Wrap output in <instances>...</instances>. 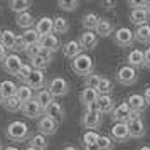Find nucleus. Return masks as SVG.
Returning <instances> with one entry per match:
<instances>
[{
  "label": "nucleus",
  "instance_id": "obj_1",
  "mask_svg": "<svg viewBox=\"0 0 150 150\" xmlns=\"http://www.w3.org/2000/svg\"><path fill=\"white\" fill-rule=\"evenodd\" d=\"M93 68H95V61L91 59L89 54H84V52L71 61V69L78 76H84L86 78V76H89L93 73Z\"/></svg>",
  "mask_w": 150,
  "mask_h": 150
},
{
  "label": "nucleus",
  "instance_id": "obj_2",
  "mask_svg": "<svg viewBox=\"0 0 150 150\" xmlns=\"http://www.w3.org/2000/svg\"><path fill=\"white\" fill-rule=\"evenodd\" d=\"M5 135L8 140L12 142H24L29 138V127L21 120H15V122L8 123L7 130H5Z\"/></svg>",
  "mask_w": 150,
  "mask_h": 150
},
{
  "label": "nucleus",
  "instance_id": "obj_3",
  "mask_svg": "<svg viewBox=\"0 0 150 150\" xmlns=\"http://www.w3.org/2000/svg\"><path fill=\"white\" fill-rule=\"evenodd\" d=\"M115 78H116V81L120 83V84H123V86H132L138 79V73H137L135 68H132L128 64H123V66L118 68Z\"/></svg>",
  "mask_w": 150,
  "mask_h": 150
},
{
  "label": "nucleus",
  "instance_id": "obj_4",
  "mask_svg": "<svg viewBox=\"0 0 150 150\" xmlns=\"http://www.w3.org/2000/svg\"><path fill=\"white\" fill-rule=\"evenodd\" d=\"M46 89H47L52 96L61 98V96H66L69 93V83L66 81L62 76H54V78L47 83V88Z\"/></svg>",
  "mask_w": 150,
  "mask_h": 150
},
{
  "label": "nucleus",
  "instance_id": "obj_5",
  "mask_svg": "<svg viewBox=\"0 0 150 150\" xmlns=\"http://www.w3.org/2000/svg\"><path fill=\"white\" fill-rule=\"evenodd\" d=\"M113 41H115L116 46H120V47H130L133 41H135V37H133V30L128 27H118L113 32Z\"/></svg>",
  "mask_w": 150,
  "mask_h": 150
},
{
  "label": "nucleus",
  "instance_id": "obj_6",
  "mask_svg": "<svg viewBox=\"0 0 150 150\" xmlns=\"http://www.w3.org/2000/svg\"><path fill=\"white\" fill-rule=\"evenodd\" d=\"M22 64H24V61L21 59V56L15 54V52H10V54H7V57L4 59V62H2V69H4L7 74L17 76L19 69L22 68Z\"/></svg>",
  "mask_w": 150,
  "mask_h": 150
},
{
  "label": "nucleus",
  "instance_id": "obj_7",
  "mask_svg": "<svg viewBox=\"0 0 150 150\" xmlns=\"http://www.w3.org/2000/svg\"><path fill=\"white\" fill-rule=\"evenodd\" d=\"M57 128H59V122L54 120L52 116H47V115H44L41 120H39V123H37V130H39V133L44 135V137L54 135L56 132H57Z\"/></svg>",
  "mask_w": 150,
  "mask_h": 150
},
{
  "label": "nucleus",
  "instance_id": "obj_8",
  "mask_svg": "<svg viewBox=\"0 0 150 150\" xmlns=\"http://www.w3.org/2000/svg\"><path fill=\"white\" fill-rule=\"evenodd\" d=\"M132 115H133V111L130 108V105L127 101H123L118 106H115L113 113H111V118H113L115 123H130Z\"/></svg>",
  "mask_w": 150,
  "mask_h": 150
},
{
  "label": "nucleus",
  "instance_id": "obj_9",
  "mask_svg": "<svg viewBox=\"0 0 150 150\" xmlns=\"http://www.w3.org/2000/svg\"><path fill=\"white\" fill-rule=\"evenodd\" d=\"M103 123V115L100 111H84V115L81 118V125L88 130H96L98 127H101Z\"/></svg>",
  "mask_w": 150,
  "mask_h": 150
},
{
  "label": "nucleus",
  "instance_id": "obj_10",
  "mask_svg": "<svg viewBox=\"0 0 150 150\" xmlns=\"http://www.w3.org/2000/svg\"><path fill=\"white\" fill-rule=\"evenodd\" d=\"M111 138H113L115 142H120V143L128 142L130 138H132L128 123H115V125L111 127Z\"/></svg>",
  "mask_w": 150,
  "mask_h": 150
},
{
  "label": "nucleus",
  "instance_id": "obj_11",
  "mask_svg": "<svg viewBox=\"0 0 150 150\" xmlns=\"http://www.w3.org/2000/svg\"><path fill=\"white\" fill-rule=\"evenodd\" d=\"M24 84H27L32 91H41V89H44V86H46V74H44V71L34 69L32 74L29 76V79Z\"/></svg>",
  "mask_w": 150,
  "mask_h": 150
},
{
  "label": "nucleus",
  "instance_id": "obj_12",
  "mask_svg": "<svg viewBox=\"0 0 150 150\" xmlns=\"http://www.w3.org/2000/svg\"><path fill=\"white\" fill-rule=\"evenodd\" d=\"M35 32L39 34V37H46V35L52 34L54 32V19H51L47 15L41 17L39 21L35 22Z\"/></svg>",
  "mask_w": 150,
  "mask_h": 150
},
{
  "label": "nucleus",
  "instance_id": "obj_13",
  "mask_svg": "<svg viewBox=\"0 0 150 150\" xmlns=\"http://www.w3.org/2000/svg\"><path fill=\"white\" fill-rule=\"evenodd\" d=\"M98 42H100V37L96 35L95 30H84L79 35V44H81L83 51H93L98 46Z\"/></svg>",
  "mask_w": 150,
  "mask_h": 150
},
{
  "label": "nucleus",
  "instance_id": "obj_14",
  "mask_svg": "<svg viewBox=\"0 0 150 150\" xmlns=\"http://www.w3.org/2000/svg\"><path fill=\"white\" fill-rule=\"evenodd\" d=\"M39 44H41L42 51H46L49 54H54L56 51L61 47V41H59V37L56 34H49L46 37H42L41 41H39Z\"/></svg>",
  "mask_w": 150,
  "mask_h": 150
},
{
  "label": "nucleus",
  "instance_id": "obj_15",
  "mask_svg": "<svg viewBox=\"0 0 150 150\" xmlns=\"http://www.w3.org/2000/svg\"><path fill=\"white\" fill-rule=\"evenodd\" d=\"M21 111H22V115H25L27 118H39V120H41L42 116H44V111H42V108L37 105L35 100H30V101L24 103Z\"/></svg>",
  "mask_w": 150,
  "mask_h": 150
},
{
  "label": "nucleus",
  "instance_id": "obj_16",
  "mask_svg": "<svg viewBox=\"0 0 150 150\" xmlns=\"http://www.w3.org/2000/svg\"><path fill=\"white\" fill-rule=\"evenodd\" d=\"M51 59H52V54H49L46 51H42L39 56H35L30 59V66L32 69H37V71H44L46 68H49V64H51Z\"/></svg>",
  "mask_w": 150,
  "mask_h": 150
},
{
  "label": "nucleus",
  "instance_id": "obj_17",
  "mask_svg": "<svg viewBox=\"0 0 150 150\" xmlns=\"http://www.w3.org/2000/svg\"><path fill=\"white\" fill-rule=\"evenodd\" d=\"M96 105H98V111L101 115H110L115 110V100L111 98V95H101L98 98Z\"/></svg>",
  "mask_w": 150,
  "mask_h": 150
},
{
  "label": "nucleus",
  "instance_id": "obj_18",
  "mask_svg": "<svg viewBox=\"0 0 150 150\" xmlns=\"http://www.w3.org/2000/svg\"><path fill=\"white\" fill-rule=\"evenodd\" d=\"M62 54H64V57H68V59H74V57H78L79 54H83V47L81 44H79V41H68L64 46H62Z\"/></svg>",
  "mask_w": 150,
  "mask_h": 150
},
{
  "label": "nucleus",
  "instance_id": "obj_19",
  "mask_svg": "<svg viewBox=\"0 0 150 150\" xmlns=\"http://www.w3.org/2000/svg\"><path fill=\"white\" fill-rule=\"evenodd\" d=\"M143 62H145V57H143V51L142 49H133L130 51L128 56H127V64L132 66V68H143Z\"/></svg>",
  "mask_w": 150,
  "mask_h": 150
},
{
  "label": "nucleus",
  "instance_id": "obj_20",
  "mask_svg": "<svg viewBox=\"0 0 150 150\" xmlns=\"http://www.w3.org/2000/svg\"><path fill=\"white\" fill-rule=\"evenodd\" d=\"M130 22L140 27V25H147L150 22V14L147 10H132L130 12Z\"/></svg>",
  "mask_w": 150,
  "mask_h": 150
},
{
  "label": "nucleus",
  "instance_id": "obj_21",
  "mask_svg": "<svg viewBox=\"0 0 150 150\" xmlns=\"http://www.w3.org/2000/svg\"><path fill=\"white\" fill-rule=\"evenodd\" d=\"M96 35L98 37H108V35H113V32H115V27H113V24H111V21H108V19H100V22H98V25H96Z\"/></svg>",
  "mask_w": 150,
  "mask_h": 150
},
{
  "label": "nucleus",
  "instance_id": "obj_22",
  "mask_svg": "<svg viewBox=\"0 0 150 150\" xmlns=\"http://www.w3.org/2000/svg\"><path fill=\"white\" fill-rule=\"evenodd\" d=\"M128 127H130V135H132V138H143L145 133H147V127H145V123H143L142 118L130 122Z\"/></svg>",
  "mask_w": 150,
  "mask_h": 150
},
{
  "label": "nucleus",
  "instance_id": "obj_23",
  "mask_svg": "<svg viewBox=\"0 0 150 150\" xmlns=\"http://www.w3.org/2000/svg\"><path fill=\"white\" fill-rule=\"evenodd\" d=\"M34 100L37 101V105L42 108V111H46L49 105L54 101V96H52V95L47 91V89L44 88V89H41V91H37V93H35V95H34Z\"/></svg>",
  "mask_w": 150,
  "mask_h": 150
},
{
  "label": "nucleus",
  "instance_id": "obj_24",
  "mask_svg": "<svg viewBox=\"0 0 150 150\" xmlns=\"http://www.w3.org/2000/svg\"><path fill=\"white\" fill-rule=\"evenodd\" d=\"M127 103L130 105L132 111H137V113H143V110H145V106H147L143 95H137V93L135 95H130Z\"/></svg>",
  "mask_w": 150,
  "mask_h": 150
},
{
  "label": "nucleus",
  "instance_id": "obj_25",
  "mask_svg": "<svg viewBox=\"0 0 150 150\" xmlns=\"http://www.w3.org/2000/svg\"><path fill=\"white\" fill-rule=\"evenodd\" d=\"M98 98H100V95H98V91L93 88H84L81 91V95H79V101L84 105V108L86 106H89L91 103H96L98 101Z\"/></svg>",
  "mask_w": 150,
  "mask_h": 150
},
{
  "label": "nucleus",
  "instance_id": "obj_26",
  "mask_svg": "<svg viewBox=\"0 0 150 150\" xmlns=\"http://www.w3.org/2000/svg\"><path fill=\"white\" fill-rule=\"evenodd\" d=\"M44 115L52 116V118H54V120H57V122H62V120H64V108L61 106V103L52 101L47 106V110L44 111Z\"/></svg>",
  "mask_w": 150,
  "mask_h": 150
},
{
  "label": "nucleus",
  "instance_id": "obj_27",
  "mask_svg": "<svg viewBox=\"0 0 150 150\" xmlns=\"http://www.w3.org/2000/svg\"><path fill=\"white\" fill-rule=\"evenodd\" d=\"M100 15L95 14V12H88V14L83 15L81 19V24L83 27L86 29V30H96V25H98V22H100Z\"/></svg>",
  "mask_w": 150,
  "mask_h": 150
},
{
  "label": "nucleus",
  "instance_id": "obj_28",
  "mask_svg": "<svg viewBox=\"0 0 150 150\" xmlns=\"http://www.w3.org/2000/svg\"><path fill=\"white\" fill-rule=\"evenodd\" d=\"M133 37H135V41L140 42V44H150V24L137 27L135 32H133Z\"/></svg>",
  "mask_w": 150,
  "mask_h": 150
},
{
  "label": "nucleus",
  "instance_id": "obj_29",
  "mask_svg": "<svg viewBox=\"0 0 150 150\" xmlns=\"http://www.w3.org/2000/svg\"><path fill=\"white\" fill-rule=\"evenodd\" d=\"M17 88H19V86H17L14 81H10V79H5V81L0 83V93H2V96H4L5 100H8V98L15 96Z\"/></svg>",
  "mask_w": 150,
  "mask_h": 150
},
{
  "label": "nucleus",
  "instance_id": "obj_30",
  "mask_svg": "<svg viewBox=\"0 0 150 150\" xmlns=\"http://www.w3.org/2000/svg\"><path fill=\"white\" fill-rule=\"evenodd\" d=\"M17 25L24 30H27V29H32V25L35 24V19L34 15L30 14V12H24V14H19L17 15Z\"/></svg>",
  "mask_w": 150,
  "mask_h": 150
},
{
  "label": "nucleus",
  "instance_id": "obj_31",
  "mask_svg": "<svg viewBox=\"0 0 150 150\" xmlns=\"http://www.w3.org/2000/svg\"><path fill=\"white\" fill-rule=\"evenodd\" d=\"M30 5H32V2H30V0H10V2H8V7H10V10H12V12H15L17 15L27 12Z\"/></svg>",
  "mask_w": 150,
  "mask_h": 150
},
{
  "label": "nucleus",
  "instance_id": "obj_32",
  "mask_svg": "<svg viewBox=\"0 0 150 150\" xmlns=\"http://www.w3.org/2000/svg\"><path fill=\"white\" fill-rule=\"evenodd\" d=\"M15 39H17V34H15L14 30H10V29H5V30L0 32V42H2L7 49H10V51L14 47Z\"/></svg>",
  "mask_w": 150,
  "mask_h": 150
},
{
  "label": "nucleus",
  "instance_id": "obj_33",
  "mask_svg": "<svg viewBox=\"0 0 150 150\" xmlns=\"http://www.w3.org/2000/svg\"><path fill=\"white\" fill-rule=\"evenodd\" d=\"M15 96H17V98L22 101V105H24V103H27V101H30V100H34V91L29 88L27 84H22V86H19V88H17V93H15Z\"/></svg>",
  "mask_w": 150,
  "mask_h": 150
},
{
  "label": "nucleus",
  "instance_id": "obj_34",
  "mask_svg": "<svg viewBox=\"0 0 150 150\" xmlns=\"http://www.w3.org/2000/svg\"><path fill=\"white\" fill-rule=\"evenodd\" d=\"M29 143H30V147H34V149H37V150H46L49 147L47 138H46L44 135H41V133L32 135L30 137V140H29Z\"/></svg>",
  "mask_w": 150,
  "mask_h": 150
},
{
  "label": "nucleus",
  "instance_id": "obj_35",
  "mask_svg": "<svg viewBox=\"0 0 150 150\" xmlns=\"http://www.w3.org/2000/svg\"><path fill=\"white\" fill-rule=\"evenodd\" d=\"M21 35H22V39H24V42H25V46H34V44H39V41H41L39 34L35 32V29H27Z\"/></svg>",
  "mask_w": 150,
  "mask_h": 150
},
{
  "label": "nucleus",
  "instance_id": "obj_36",
  "mask_svg": "<svg viewBox=\"0 0 150 150\" xmlns=\"http://www.w3.org/2000/svg\"><path fill=\"white\" fill-rule=\"evenodd\" d=\"M68 30H69V22L64 17H56L54 19V34L61 35V34H66Z\"/></svg>",
  "mask_w": 150,
  "mask_h": 150
},
{
  "label": "nucleus",
  "instance_id": "obj_37",
  "mask_svg": "<svg viewBox=\"0 0 150 150\" xmlns=\"http://www.w3.org/2000/svg\"><path fill=\"white\" fill-rule=\"evenodd\" d=\"M4 106H5V110L10 111V113H17V111H21L22 110V101L17 98V96H12V98L5 100Z\"/></svg>",
  "mask_w": 150,
  "mask_h": 150
},
{
  "label": "nucleus",
  "instance_id": "obj_38",
  "mask_svg": "<svg viewBox=\"0 0 150 150\" xmlns=\"http://www.w3.org/2000/svg\"><path fill=\"white\" fill-rule=\"evenodd\" d=\"M98 149L100 150H113L115 149V140L108 135H100V140H98Z\"/></svg>",
  "mask_w": 150,
  "mask_h": 150
},
{
  "label": "nucleus",
  "instance_id": "obj_39",
  "mask_svg": "<svg viewBox=\"0 0 150 150\" xmlns=\"http://www.w3.org/2000/svg\"><path fill=\"white\" fill-rule=\"evenodd\" d=\"M101 79H103L101 74H98V73H91L89 76H86V78H84V86H86V88L96 89V88H98V84L101 83Z\"/></svg>",
  "mask_w": 150,
  "mask_h": 150
},
{
  "label": "nucleus",
  "instance_id": "obj_40",
  "mask_svg": "<svg viewBox=\"0 0 150 150\" xmlns=\"http://www.w3.org/2000/svg\"><path fill=\"white\" fill-rule=\"evenodd\" d=\"M96 91H98V95H111V91H113V83L110 81L108 78H103L101 83L98 84V88H96Z\"/></svg>",
  "mask_w": 150,
  "mask_h": 150
},
{
  "label": "nucleus",
  "instance_id": "obj_41",
  "mask_svg": "<svg viewBox=\"0 0 150 150\" xmlns=\"http://www.w3.org/2000/svg\"><path fill=\"white\" fill-rule=\"evenodd\" d=\"M100 140V135L96 133V130H88L84 135H83V143H84V147H88V145H96Z\"/></svg>",
  "mask_w": 150,
  "mask_h": 150
},
{
  "label": "nucleus",
  "instance_id": "obj_42",
  "mask_svg": "<svg viewBox=\"0 0 150 150\" xmlns=\"http://www.w3.org/2000/svg\"><path fill=\"white\" fill-rule=\"evenodd\" d=\"M32 71H34V69H32V66L24 62V64H22V68L19 69V73H17V76H15V78H19L22 83H25L29 79V76L32 74Z\"/></svg>",
  "mask_w": 150,
  "mask_h": 150
},
{
  "label": "nucleus",
  "instance_id": "obj_43",
  "mask_svg": "<svg viewBox=\"0 0 150 150\" xmlns=\"http://www.w3.org/2000/svg\"><path fill=\"white\" fill-rule=\"evenodd\" d=\"M57 5H59L61 10L73 12V10H76V8L79 7V2H78V0H69V2H66V0H59V2H57Z\"/></svg>",
  "mask_w": 150,
  "mask_h": 150
},
{
  "label": "nucleus",
  "instance_id": "obj_44",
  "mask_svg": "<svg viewBox=\"0 0 150 150\" xmlns=\"http://www.w3.org/2000/svg\"><path fill=\"white\" fill-rule=\"evenodd\" d=\"M41 52H42L41 44H34V46H27V47H25V54L29 56V59H32V57H35V56H39Z\"/></svg>",
  "mask_w": 150,
  "mask_h": 150
},
{
  "label": "nucleus",
  "instance_id": "obj_45",
  "mask_svg": "<svg viewBox=\"0 0 150 150\" xmlns=\"http://www.w3.org/2000/svg\"><path fill=\"white\" fill-rule=\"evenodd\" d=\"M25 42H24V39H22V35H17V39H15L14 42V47H12V52H25Z\"/></svg>",
  "mask_w": 150,
  "mask_h": 150
},
{
  "label": "nucleus",
  "instance_id": "obj_46",
  "mask_svg": "<svg viewBox=\"0 0 150 150\" xmlns=\"http://www.w3.org/2000/svg\"><path fill=\"white\" fill-rule=\"evenodd\" d=\"M128 5L132 7V10H147V8H149V2H147V0H142V2H133V0H130Z\"/></svg>",
  "mask_w": 150,
  "mask_h": 150
},
{
  "label": "nucleus",
  "instance_id": "obj_47",
  "mask_svg": "<svg viewBox=\"0 0 150 150\" xmlns=\"http://www.w3.org/2000/svg\"><path fill=\"white\" fill-rule=\"evenodd\" d=\"M143 57H145V62H143V68L150 69V47H147L143 51Z\"/></svg>",
  "mask_w": 150,
  "mask_h": 150
},
{
  "label": "nucleus",
  "instance_id": "obj_48",
  "mask_svg": "<svg viewBox=\"0 0 150 150\" xmlns=\"http://www.w3.org/2000/svg\"><path fill=\"white\" fill-rule=\"evenodd\" d=\"M5 57H7V47L0 42V64L4 62V59H5Z\"/></svg>",
  "mask_w": 150,
  "mask_h": 150
},
{
  "label": "nucleus",
  "instance_id": "obj_49",
  "mask_svg": "<svg viewBox=\"0 0 150 150\" xmlns=\"http://www.w3.org/2000/svg\"><path fill=\"white\" fill-rule=\"evenodd\" d=\"M143 98H145V103L150 105V86L149 88H145V91H143Z\"/></svg>",
  "mask_w": 150,
  "mask_h": 150
},
{
  "label": "nucleus",
  "instance_id": "obj_50",
  "mask_svg": "<svg viewBox=\"0 0 150 150\" xmlns=\"http://www.w3.org/2000/svg\"><path fill=\"white\" fill-rule=\"evenodd\" d=\"M103 5H105V8H113L115 2H103Z\"/></svg>",
  "mask_w": 150,
  "mask_h": 150
},
{
  "label": "nucleus",
  "instance_id": "obj_51",
  "mask_svg": "<svg viewBox=\"0 0 150 150\" xmlns=\"http://www.w3.org/2000/svg\"><path fill=\"white\" fill-rule=\"evenodd\" d=\"M84 150H100V149H98V145H88V147H84Z\"/></svg>",
  "mask_w": 150,
  "mask_h": 150
},
{
  "label": "nucleus",
  "instance_id": "obj_52",
  "mask_svg": "<svg viewBox=\"0 0 150 150\" xmlns=\"http://www.w3.org/2000/svg\"><path fill=\"white\" fill-rule=\"evenodd\" d=\"M62 150H78V149H76V147H73V145H66Z\"/></svg>",
  "mask_w": 150,
  "mask_h": 150
},
{
  "label": "nucleus",
  "instance_id": "obj_53",
  "mask_svg": "<svg viewBox=\"0 0 150 150\" xmlns=\"http://www.w3.org/2000/svg\"><path fill=\"white\" fill-rule=\"evenodd\" d=\"M138 150H150V145H142Z\"/></svg>",
  "mask_w": 150,
  "mask_h": 150
},
{
  "label": "nucleus",
  "instance_id": "obj_54",
  "mask_svg": "<svg viewBox=\"0 0 150 150\" xmlns=\"http://www.w3.org/2000/svg\"><path fill=\"white\" fill-rule=\"evenodd\" d=\"M4 150H21V149H17V147H12V145H10V147H5Z\"/></svg>",
  "mask_w": 150,
  "mask_h": 150
},
{
  "label": "nucleus",
  "instance_id": "obj_55",
  "mask_svg": "<svg viewBox=\"0 0 150 150\" xmlns=\"http://www.w3.org/2000/svg\"><path fill=\"white\" fill-rule=\"evenodd\" d=\"M4 103H5V98H4V96H2V93H0V106H2V105H4Z\"/></svg>",
  "mask_w": 150,
  "mask_h": 150
},
{
  "label": "nucleus",
  "instance_id": "obj_56",
  "mask_svg": "<svg viewBox=\"0 0 150 150\" xmlns=\"http://www.w3.org/2000/svg\"><path fill=\"white\" fill-rule=\"evenodd\" d=\"M25 150H37V149H34V147H30V145H29V147H27Z\"/></svg>",
  "mask_w": 150,
  "mask_h": 150
},
{
  "label": "nucleus",
  "instance_id": "obj_57",
  "mask_svg": "<svg viewBox=\"0 0 150 150\" xmlns=\"http://www.w3.org/2000/svg\"><path fill=\"white\" fill-rule=\"evenodd\" d=\"M147 12H149V14H150V2H149V8H147Z\"/></svg>",
  "mask_w": 150,
  "mask_h": 150
},
{
  "label": "nucleus",
  "instance_id": "obj_58",
  "mask_svg": "<svg viewBox=\"0 0 150 150\" xmlns=\"http://www.w3.org/2000/svg\"><path fill=\"white\" fill-rule=\"evenodd\" d=\"M0 150H4V149H2V143H0Z\"/></svg>",
  "mask_w": 150,
  "mask_h": 150
}]
</instances>
